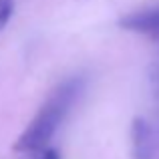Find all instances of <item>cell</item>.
<instances>
[{"mask_svg":"<svg viewBox=\"0 0 159 159\" xmlns=\"http://www.w3.org/2000/svg\"><path fill=\"white\" fill-rule=\"evenodd\" d=\"M36 159H61V153L54 147H44L43 151H39V157Z\"/></svg>","mask_w":159,"mask_h":159,"instance_id":"5b68a950","label":"cell"},{"mask_svg":"<svg viewBox=\"0 0 159 159\" xmlns=\"http://www.w3.org/2000/svg\"><path fill=\"white\" fill-rule=\"evenodd\" d=\"M131 153L133 159H155V133L143 117L131 121Z\"/></svg>","mask_w":159,"mask_h":159,"instance_id":"7a4b0ae2","label":"cell"},{"mask_svg":"<svg viewBox=\"0 0 159 159\" xmlns=\"http://www.w3.org/2000/svg\"><path fill=\"white\" fill-rule=\"evenodd\" d=\"M12 14H14V2L12 0H0V30L8 24Z\"/></svg>","mask_w":159,"mask_h":159,"instance_id":"277c9868","label":"cell"},{"mask_svg":"<svg viewBox=\"0 0 159 159\" xmlns=\"http://www.w3.org/2000/svg\"><path fill=\"white\" fill-rule=\"evenodd\" d=\"M85 85L87 81L83 75H73V77L65 79L62 83H58L48 93L47 101L40 105L34 119L26 125L22 135L14 143V151L39 153L44 147H48L57 129L62 125V121L66 119V115L75 107V103L81 99Z\"/></svg>","mask_w":159,"mask_h":159,"instance_id":"6da1fadb","label":"cell"},{"mask_svg":"<svg viewBox=\"0 0 159 159\" xmlns=\"http://www.w3.org/2000/svg\"><path fill=\"white\" fill-rule=\"evenodd\" d=\"M119 26L131 32H141V34H151L159 39V4L155 6L135 10L131 14L123 16L119 20Z\"/></svg>","mask_w":159,"mask_h":159,"instance_id":"3957f363","label":"cell"}]
</instances>
